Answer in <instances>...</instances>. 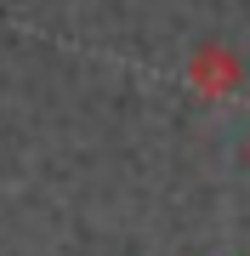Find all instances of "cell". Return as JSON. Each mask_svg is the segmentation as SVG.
Here are the masks:
<instances>
[{
	"mask_svg": "<svg viewBox=\"0 0 250 256\" xmlns=\"http://www.w3.org/2000/svg\"><path fill=\"white\" fill-rule=\"evenodd\" d=\"M239 80H245V63H239L233 46H222V40H205V46L188 57V86H194L205 102H228L239 92Z\"/></svg>",
	"mask_w": 250,
	"mask_h": 256,
	"instance_id": "cell-1",
	"label": "cell"
}]
</instances>
